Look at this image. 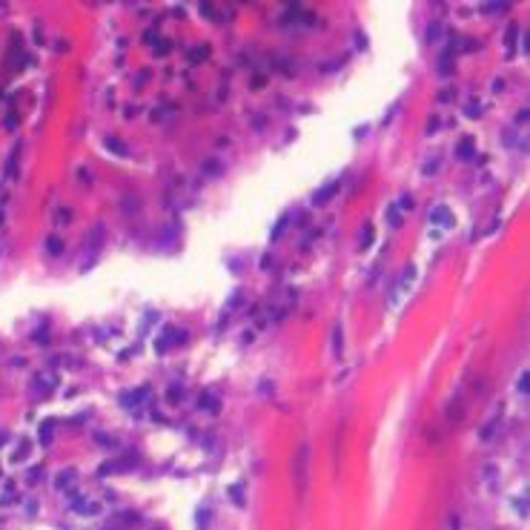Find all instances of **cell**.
Segmentation results:
<instances>
[{"label":"cell","mask_w":530,"mask_h":530,"mask_svg":"<svg viewBox=\"0 0 530 530\" xmlns=\"http://www.w3.org/2000/svg\"><path fill=\"white\" fill-rule=\"evenodd\" d=\"M310 444H301L298 447V461H295V476H298V487L301 493L307 490V470H310Z\"/></svg>","instance_id":"1"},{"label":"cell","mask_w":530,"mask_h":530,"mask_svg":"<svg viewBox=\"0 0 530 530\" xmlns=\"http://www.w3.org/2000/svg\"><path fill=\"white\" fill-rule=\"evenodd\" d=\"M413 281H416V270H413V267H407V270L401 272V281H399V287H396V292H393V307H396V304H401V298L410 292Z\"/></svg>","instance_id":"2"},{"label":"cell","mask_w":530,"mask_h":530,"mask_svg":"<svg viewBox=\"0 0 530 530\" xmlns=\"http://www.w3.org/2000/svg\"><path fill=\"white\" fill-rule=\"evenodd\" d=\"M430 221L433 224H441V227H453V224H456L453 215L447 212V207H436V210L430 212Z\"/></svg>","instance_id":"3"},{"label":"cell","mask_w":530,"mask_h":530,"mask_svg":"<svg viewBox=\"0 0 530 530\" xmlns=\"http://www.w3.org/2000/svg\"><path fill=\"white\" fill-rule=\"evenodd\" d=\"M384 218H387V224H390L393 230H399V227H401V215H399V207H390Z\"/></svg>","instance_id":"4"},{"label":"cell","mask_w":530,"mask_h":530,"mask_svg":"<svg viewBox=\"0 0 530 530\" xmlns=\"http://www.w3.org/2000/svg\"><path fill=\"white\" fill-rule=\"evenodd\" d=\"M439 38H441V26H439V23H430V29H427V40L433 43V40H439Z\"/></svg>","instance_id":"5"},{"label":"cell","mask_w":530,"mask_h":530,"mask_svg":"<svg viewBox=\"0 0 530 530\" xmlns=\"http://www.w3.org/2000/svg\"><path fill=\"white\" fill-rule=\"evenodd\" d=\"M459 155H461V158H470V155H473V140H464V143H461Z\"/></svg>","instance_id":"6"},{"label":"cell","mask_w":530,"mask_h":530,"mask_svg":"<svg viewBox=\"0 0 530 530\" xmlns=\"http://www.w3.org/2000/svg\"><path fill=\"white\" fill-rule=\"evenodd\" d=\"M332 192H335V184H332V187H327V190L321 192V195H315V201H327L332 195Z\"/></svg>","instance_id":"7"},{"label":"cell","mask_w":530,"mask_h":530,"mask_svg":"<svg viewBox=\"0 0 530 530\" xmlns=\"http://www.w3.org/2000/svg\"><path fill=\"white\" fill-rule=\"evenodd\" d=\"M467 115H481V106L479 103H470V106H467Z\"/></svg>","instance_id":"8"},{"label":"cell","mask_w":530,"mask_h":530,"mask_svg":"<svg viewBox=\"0 0 530 530\" xmlns=\"http://www.w3.org/2000/svg\"><path fill=\"white\" fill-rule=\"evenodd\" d=\"M332 338H335V352H341V330L338 327H335V335H332Z\"/></svg>","instance_id":"9"},{"label":"cell","mask_w":530,"mask_h":530,"mask_svg":"<svg viewBox=\"0 0 530 530\" xmlns=\"http://www.w3.org/2000/svg\"><path fill=\"white\" fill-rule=\"evenodd\" d=\"M519 390H521V393H527V373H524V376L519 379Z\"/></svg>","instance_id":"10"},{"label":"cell","mask_w":530,"mask_h":530,"mask_svg":"<svg viewBox=\"0 0 530 530\" xmlns=\"http://www.w3.org/2000/svg\"><path fill=\"white\" fill-rule=\"evenodd\" d=\"M49 433H52V424H46V427H40V436H43V441H49Z\"/></svg>","instance_id":"11"}]
</instances>
